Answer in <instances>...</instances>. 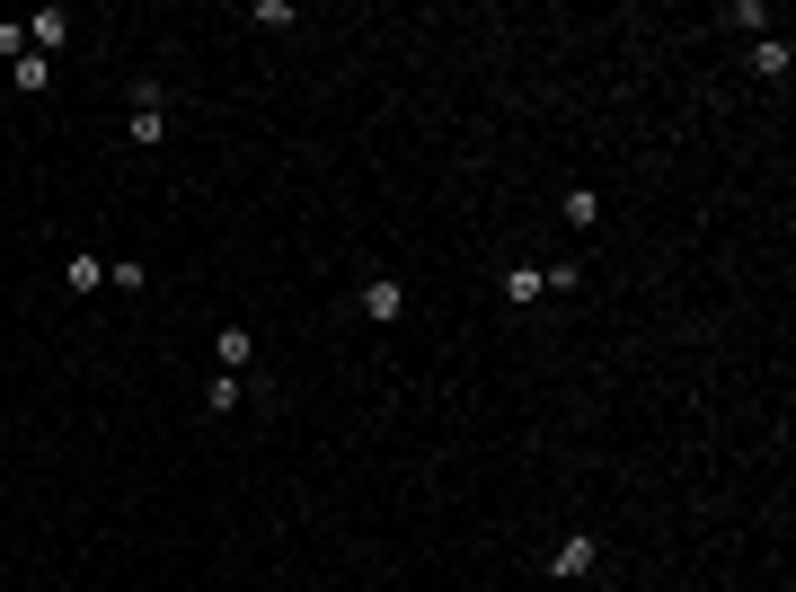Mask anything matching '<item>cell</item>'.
<instances>
[{
  "label": "cell",
  "mask_w": 796,
  "mask_h": 592,
  "mask_svg": "<svg viewBox=\"0 0 796 592\" xmlns=\"http://www.w3.org/2000/svg\"><path fill=\"white\" fill-rule=\"evenodd\" d=\"M540 292H549V275H540V266H513V275H505V301H513V310H531Z\"/></svg>",
  "instance_id": "8992f818"
},
{
  "label": "cell",
  "mask_w": 796,
  "mask_h": 592,
  "mask_svg": "<svg viewBox=\"0 0 796 592\" xmlns=\"http://www.w3.org/2000/svg\"><path fill=\"white\" fill-rule=\"evenodd\" d=\"M107 284V256H72V292H98Z\"/></svg>",
  "instance_id": "30bf717a"
},
{
  "label": "cell",
  "mask_w": 796,
  "mask_h": 592,
  "mask_svg": "<svg viewBox=\"0 0 796 592\" xmlns=\"http://www.w3.org/2000/svg\"><path fill=\"white\" fill-rule=\"evenodd\" d=\"M593 566H602V540H593V531H567V540H558V557H549V575H558V583H584Z\"/></svg>",
  "instance_id": "7a4b0ae2"
},
{
  "label": "cell",
  "mask_w": 796,
  "mask_h": 592,
  "mask_svg": "<svg viewBox=\"0 0 796 592\" xmlns=\"http://www.w3.org/2000/svg\"><path fill=\"white\" fill-rule=\"evenodd\" d=\"M62 45H72V18H62V10H36V18H27V53H45V62H53Z\"/></svg>",
  "instance_id": "277c9868"
},
{
  "label": "cell",
  "mask_w": 796,
  "mask_h": 592,
  "mask_svg": "<svg viewBox=\"0 0 796 592\" xmlns=\"http://www.w3.org/2000/svg\"><path fill=\"white\" fill-rule=\"evenodd\" d=\"M372 327H398V318H408V284H398V275H372L363 284V301H355Z\"/></svg>",
  "instance_id": "6da1fadb"
},
{
  "label": "cell",
  "mask_w": 796,
  "mask_h": 592,
  "mask_svg": "<svg viewBox=\"0 0 796 592\" xmlns=\"http://www.w3.org/2000/svg\"><path fill=\"white\" fill-rule=\"evenodd\" d=\"M753 72H761V80H787V36H761V45H753Z\"/></svg>",
  "instance_id": "ba28073f"
},
{
  "label": "cell",
  "mask_w": 796,
  "mask_h": 592,
  "mask_svg": "<svg viewBox=\"0 0 796 592\" xmlns=\"http://www.w3.org/2000/svg\"><path fill=\"white\" fill-rule=\"evenodd\" d=\"M0 62H27V18H0Z\"/></svg>",
  "instance_id": "9c48e42d"
},
{
  "label": "cell",
  "mask_w": 796,
  "mask_h": 592,
  "mask_svg": "<svg viewBox=\"0 0 796 592\" xmlns=\"http://www.w3.org/2000/svg\"><path fill=\"white\" fill-rule=\"evenodd\" d=\"M204 407H213V416H231V407H239V380H231V371H222V380H204Z\"/></svg>",
  "instance_id": "8fae6325"
},
{
  "label": "cell",
  "mask_w": 796,
  "mask_h": 592,
  "mask_svg": "<svg viewBox=\"0 0 796 592\" xmlns=\"http://www.w3.org/2000/svg\"><path fill=\"white\" fill-rule=\"evenodd\" d=\"M213 354H222V371H248V363H257V327H239V318H231L222 337H213Z\"/></svg>",
  "instance_id": "5b68a950"
},
{
  "label": "cell",
  "mask_w": 796,
  "mask_h": 592,
  "mask_svg": "<svg viewBox=\"0 0 796 592\" xmlns=\"http://www.w3.org/2000/svg\"><path fill=\"white\" fill-rule=\"evenodd\" d=\"M160 134H169V89H160V80H142V89H133V142L151 151Z\"/></svg>",
  "instance_id": "3957f363"
},
{
  "label": "cell",
  "mask_w": 796,
  "mask_h": 592,
  "mask_svg": "<svg viewBox=\"0 0 796 592\" xmlns=\"http://www.w3.org/2000/svg\"><path fill=\"white\" fill-rule=\"evenodd\" d=\"M593 222H602V194H593V186H567V230H593Z\"/></svg>",
  "instance_id": "52a82bcc"
}]
</instances>
